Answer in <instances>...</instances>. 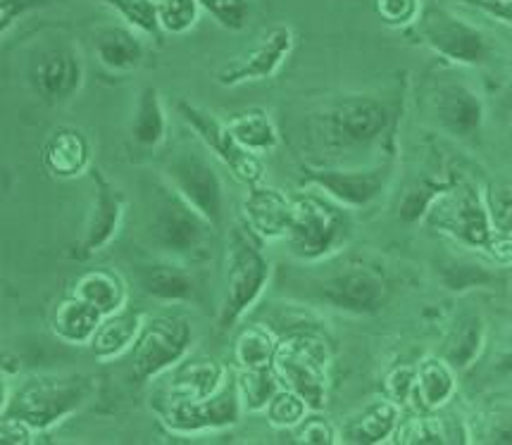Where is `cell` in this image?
Instances as JSON below:
<instances>
[{
  "label": "cell",
  "mask_w": 512,
  "mask_h": 445,
  "mask_svg": "<svg viewBox=\"0 0 512 445\" xmlns=\"http://www.w3.org/2000/svg\"><path fill=\"white\" fill-rule=\"evenodd\" d=\"M486 343V322L477 310H462L448 329L441 355L455 372L472 367Z\"/></svg>",
  "instance_id": "cell-28"
},
{
  "label": "cell",
  "mask_w": 512,
  "mask_h": 445,
  "mask_svg": "<svg viewBox=\"0 0 512 445\" xmlns=\"http://www.w3.org/2000/svg\"><path fill=\"white\" fill-rule=\"evenodd\" d=\"M241 212L243 224L258 241H282L291 224V196L260 181V184L246 186Z\"/></svg>",
  "instance_id": "cell-20"
},
{
  "label": "cell",
  "mask_w": 512,
  "mask_h": 445,
  "mask_svg": "<svg viewBox=\"0 0 512 445\" xmlns=\"http://www.w3.org/2000/svg\"><path fill=\"white\" fill-rule=\"evenodd\" d=\"M193 324L184 315H155L146 317L129 348V369L136 384H148L167 374L191 353Z\"/></svg>",
  "instance_id": "cell-12"
},
{
  "label": "cell",
  "mask_w": 512,
  "mask_h": 445,
  "mask_svg": "<svg viewBox=\"0 0 512 445\" xmlns=\"http://www.w3.org/2000/svg\"><path fill=\"white\" fill-rule=\"evenodd\" d=\"M72 296L86 300L91 307H96L103 317L115 315L129 303V284L115 269H86L81 277L74 281Z\"/></svg>",
  "instance_id": "cell-29"
},
{
  "label": "cell",
  "mask_w": 512,
  "mask_h": 445,
  "mask_svg": "<svg viewBox=\"0 0 512 445\" xmlns=\"http://www.w3.org/2000/svg\"><path fill=\"white\" fill-rule=\"evenodd\" d=\"M143 322H146V312L129 305L122 307L115 315L103 317L89 343L91 355L101 362H110L127 355L129 348L134 346L136 336H139Z\"/></svg>",
  "instance_id": "cell-25"
},
{
  "label": "cell",
  "mask_w": 512,
  "mask_h": 445,
  "mask_svg": "<svg viewBox=\"0 0 512 445\" xmlns=\"http://www.w3.org/2000/svg\"><path fill=\"white\" fill-rule=\"evenodd\" d=\"M393 441L403 445H441L453 443L455 436L446 419H441L434 412H417L412 417H401Z\"/></svg>",
  "instance_id": "cell-33"
},
{
  "label": "cell",
  "mask_w": 512,
  "mask_h": 445,
  "mask_svg": "<svg viewBox=\"0 0 512 445\" xmlns=\"http://www.w3.org/2000/svg\"><path fill=\"white\" fill-rule=\"evenodd\" d=\"M160 422L177 436H203L234 429L241 422L243 405L234 381L227 379L220 391L198 400H162Z\"/></svg>",
  "instance_id": "cell-16"
},
{
  "label": "cell",
  "mask_w": 512,
  "mask_h": 445,
  "mask_svg": "<svg viewBox=\"0 0 512 445\" xmlns=\"http://www.w3.org/2000/svg\"><path fill=\"white\" fill-rule=\"evenodd\" d=\"M55 3H67V0H0V41L15 29V24L22 17L39 12L43 8H51Z\"/></svg>",
  "instance_id": "cell-43"
},
{
  "label": "cell",
  "mask_w": 512,
  "mask_h": 445,
  "mask_svg": "<svg viewBox=\"0 0 512 445\" xmlns=\"http://www.w3.org/2000/svg\"><path fill=\"white\" fill-rule=\"evenodd\" d=\"M332 360L334 355L327 338L315 331L298 329L277 338L272 372L277 374L279 384L305 400L310 412H322L329 398Z\"/></svg>",
  "instance_id": "cell-7"
},
{
  "label": "cell",
  "mask_w": 512,
  "mask_h": 445,
  "mask_svg": "<svg viewBox=\"0 0 512 445\" xmlns=\"http://www.w3.org/2000/svg\"><path fill=\"white\" fill-rule=\"evenodd\" d=\"M136 284L143 296L162 305H198L205 291L198 265L167 258H155L139 265Z\"/></svg>",
  "instance_id": "cell-19"
},
{
  "label": "cell",
  "mask_w": 512,
  "mask_h": 445,
  "mask_svg": "<svg viewBox=\"0 0 512 445\" xmlns=\"http://www.w3.org/2000/svg\"><path fill=\"white\" fill-rule=\"evenodd\" d=\"M234 386L239 391L243 412H248V415H258V412L265 410L270 398L282 388L277 374L272 372V367L239 369L234 376Z\"/></svg>",
  "instance_id": "cell-34"
},
{
  "label": "cell",
  "mask_w": 512,
  "mask_h": 445,
  "mask_svg": "<svg viewBox=\"0 0 512 445\" xmlns=\"http://www.w3.org/2000/svg\"><path fill=\"white\" fill-rule=\"evenodd\" d=\"M98 3L115 10L122 17V22L134 31H139L143 39L162 41L155 0H98Z\"/></svg>",
  "instance_id": "cell-35"
},
{
  "label": "cell",
  "mask_w": 512,
  "mask_h": 445,
  "mask_svg": "<svg viewBox=\"0 0 512 445\" xmlns=\"http://www.w3.org/2000/svg\"><path fill=\"white\" fill-rule=\"evenodd\" d=\"M424 8L422 0H374V10L393 29H410Z\"/></svg>",
  "instance_id": "cell-42"
},
{
  "label": "cell",
  "mask_w": 512,
  "mask_h": 445,
  "mask_svg": "<svg viewBox=\"0 0 512 445\" xmlns=\"http://www.w3.org/2000/svg\"><path fill=\"white\" fill-rule=\"evenodd\" d=\"M415 376V365L393 367L384 379V398H389L391 403H396L401 410L415 403Z\"/></svg>",
  "instance_id": "cell-41"
},
{
  "label": "cell",
  "mask_w": 512,
  "mask_h": 445,
  "mask_svg": "<svg viewBox=\"0 0 512 445\" xmlns=\"http://www.w3.org/2000/svg\"><path fill=\"white\" fill-rule=\"evenodd\" d=\"M393 112L372 93H348L332 100L315 119V139L332 155L370 150L389 134Z\"/></svg>",
  "instance_id": "cell-6"
},
{
  "label": "cell",
  "mask_w": 512,
  "mask_h": 445,
  "mask_svg": "<svg viewBox=\"0 0 512 445\" xmlns=\"http://www.w3.org/2000/svg\"><path fill=\"white\" fill-rule=\"evenodd\" d=\"M308 298L346 315H377L389 300V281L377 267L346 262L308 279Z\"/></svg>",
  "instance_id": "cell-11"
},
{
  "label": "cell",
  "mask_w": 512,
  "mask_h": 445,
  "mask_svg": "<svg viewBox=\"0 0 512 445\" xmlns=\"http://www.w3.org/2000/svg\"><path fill=\"white\" fill-rule=\"evenodd\" d=\"M34 431L20 419L0 415V445H29L34 443Z\"/></svg>",
  "instance_id": "cell-44"
},
{
  "label": "cell",
  "mask_w": 512,
  "mask_h": 445,
  "mask_svg": "<svg viewBox=\"0 0 512 445\" xmlns=\"http://www.w3.org/2000/svg\"><path fill=\"white\" fill-rule=\"evenodd\" d=\"M167 379L165 400H198L208 398L227 384L229 369L212 357H189L172 367Z\"/></svg>",
  "instance_id": "cell-23"
},
{
  "label": "cell",
  "mask_w": 512,
  "mask_h": 445,
  "mask_svg": "<svg viewBox=\"0 0 512 445\" xmlns=\"http://www.w3.org/2000/svg\"><path fill=\"white\" fill-rule=\"evenodd\" d=\"M410 29H415L420 43L432 50L436 58L451 67L482 70L496 60V41L491 34H486L477 22L465 20L441 5L422 8Z\"/></svg>",
  "instance_id": "cell-8"
},
{
  "label": "cell",
  "mask_w": 512,
  "mask_h": 445,
  "mask_svg": "<svg viewBox=\"0 0 512 445\" xmlns=\"http://www.w3.org/2000/svg\"><path fill=\"white\" fill-rule=\"evenodd\" d=\"M131 143L143 153H155L170 139V117L158 86H143L129 124Z\"/></svg>",
  "instance_id": "cell-24"
},
{
  "label": "cell",
  "mask_w": 512,
  "mask_h": 445,
  "mask_svg": "<svg viewBox=\"0 0 512 445\" xmlns=\"http://www.w3.org/2000/svg\"><path fill=\"white\" fill-rule=\"evenodd\" d=\"M293 46H296V34L286 24H277L260 36L246 53L236 55L227 65L217 72V84L236 89L243 84H260L270 81L279 74V70L291 58Z\"/></svg>",
  "instance_id": "cell-17"
},
{
  "label": "cell",
  "mask_w": 512,
  "mask_h": 445,
  "mask_svg": "<svg viewBox=\"0 0 512 445\" xmlns=\"http://www.w3.org/2000/svg\"><path fill=\"white\" fill-rule=\"evenodd\" d=\"M424 224L451 236L460 246L482 250L493 260L510 267L512 236L498 234L486 212L482 188L470 181H451L424 212Z\"/></svg>",
  "instance_id": "cell-1"
},
{
  "label": "cell",
  "mask_w": 512,
  "mask_h": 445,
  "mask_svg": "<svg viewBox=\"0 0 512 445\" xmlns=\"http://www.w3.org/2000/svg\"><path fill=\"white\" fill-rule=\"evenodd\" d=\"M265 417L267 424L274 426V429H282V431H291L293 426L301 424V419L308 415V405L305 400L293 393L291 388H279L277 393L270 398V403L265 405Z\"/></svg>",
  "instance_id": "cell-37"
},
{
  "label": "cell",
  "mask_w": 512,
  "mask_h": 445,
  "mask_svg": "<svg viewBox=\"0 0 512 445\" xmlns=\"http://www.w3.org/2000/svg\"><path fill=\"white\" fill-rule=\"evenodd\" d=\"M401 417L403 410L396 403H391L389 398L374 400L343 426L339 431V443L379 445L391 441Z\"/></svg>",
  "instance_id": "cell-26"
},
{
  "label": "cell",
  "mask_w": 512,
  "mask_h": 445,
  "mask_svg": "<svg viewBox=\"0 0 512 445\" xmlns=\"http://www.w3.org/2000/svg\"><path fill=\"white\" fill-rule=\"evenodd\" d=\"M274 348H277V334L267 324L253 322L239 329L231 346L236 369H267L272 367Z\"/></svg>",
  "instance_id": "cell-32"
},
{
  "label": "cell",
  "mask_w": 512,
  "mask_h": 445,
  "mask_svg": "<svg viewBox=\"0 0 512 445\" xmlns=\"http://www.w3.org/2000/svg\"><path fill=\"white\" fill-rule=\"evenodd\" d=\"M174 108H177V115L184 119L186 127L191 129V134L196 136V141L208 150L212 158L220 160L236 181H241L243 186H253L265 179L262 160L236 143L224 119L217 117L215 112L201 108V105L191 103V100H177Z\"/></svg>",
  "instance_id": "cell-15"
},
{
  "label": "cell",
  "mask_w": 512,
  "mask_h": 445,
  "mask_svg": "<svg viewBox=\"0 0 512 445\" xmlns=\"http://www.w3.org/2000/svg\"><path fill=\"white\" fill-rule=\"evenodd\" d=\"M162 36H184L196 29L203 10L198 0H155Z\"/></svg>",
  "instance_id": "cell-36"
},
{
  "label": "cell",
  "mask_w": 512,
  "mask_h": 445,
  "mask_svg": "<svg viewBox=\"0 0 512 445\" xmlns=\"http://www.w3.org/2000/svg\"><path fill=\"white\" fill-rule=\"evenodd\" d=\"M165 184L217 231L229 224V196L222 174L212 165L210 153L201 143L181 146L162 167Z\"/></svg>",
  "instance_id": "cell-9"
},
{
  "label": "cell",
  "mask_w": 512,
  "mask_h": 445,
  "mask_svg": "<svg viewBox=\"0 0 512 445\" xmlns=\"http://www.w3.org/2000/svg\"><path fill=\"white\" fill-rule=\"evenodd\" d=\"M291 224L282 241L293 260L320 265L332 260L353 236L351 212L322 196L320 191H301L291 196Z\"/></svg>",
  "instance_id": "cell-2"
},
{
  "label": "cell",
  "mask_w": 512,
  "mask_h": 445,
  "mask_svg": "<svg viewBox=\"0 0 512 445\" xmlns=\"http://www.w3.org/2000/svg\"><path fill=\"white\" fill-rule=\"evenodd\" d=\"M270 279L272 262L262 250V241L246 229V224H234L229 229L227 248H224V281L217 329H234L260 303Z\"/></svg>",
  "instance_id": "cell-3"
},
{
  "label": "cell",
  "mask_w": 512,
  "mask_h": 445,
  "mask_svg": "<svg viewBox=\"0 0 512 445\" xmlns=\"http://www.w3.org/2000/svg\"><path fill=\"white\" fill-rule=\"evenodd\" d=\"M393 174H396V160L393 158L358 167L324 165L303 169V177L310 186H315L322 196L332 198L348 212L367 210L377 205L389 191Z\"/></svg>",
  "instance_id": "cell-14"
},
{
  "label": "cell",
  "mask_w": 512,
  "mask_h": 445,
  "mask_svg": "<svg viewBox=\"0 0 512 445\" xmlns=\"http://www.w3.org/2000/svg\"><path fill=\"white\" fill-rule=\"evenodd\" d=\"M217 234L220 231L205 222L170 186L165 184L155 191L146 217V236L158 258L201 265L212 255Z\"/></svg>",
  "instance_id": "cell-5"
},
{
  "label": "cell",
  "mask_w": 512,
  "mask_h": 445,
  "mask_svg": "<svg viewBox=\"0 0 512 445\" xmlns=\"http://www.w3.org/2000/svg\"><path fill=\"white\" fill-rule=\"evenodd\" d=\"M415 376V405L422 412H439L458 393V372L439 355L424 357Z\"/></svg>",
  "instance_id": "cell-30"
},
{
  "label": "cell",
  "mask_w": 512,
  "mask_h": 445,
  "mask_svg": "<svg viewBox=\"0 0 512 445\" xmlns=\"http://www.w3.org/2000/svg\"><path fill=\"white\" fill-rule=\"evenodd\" d=\"M8 400H10V388L3 379H0V415H5V410H8Z\"/></svg>",
  "instance_id": "cell-45"
},
{
  "label": "cell",
  "mask_w": 512,
  "mask_h": 445,
  "mask_svg": "<svg viewBox=\"0 0 512 445\" xmlns=\"http://www.w3.org/2000/svg\"><path fill=\"white\" fill-rule=\"evenodd\" d=\"M89 177L96 193H93V205L89 219H86L84 234H81L77 248H74V258L77 260H91L112 246V241L120 236L124 227L129 205L127 193L112 184L101 169L91 165Z\"/></svg>",
  "instance_id": "cell-18"
},
{
  "label": "cell",
  "mask_w": 512,
  "mask_h": 445,
  "mask_svg": "<svg viewBox=\"0 0 512 445\" xmlns=\"http://www.w3.org/2000/svg\"><path fill=\"white\" fill-rule=\"evenodd\" d=\"M293 438L296 443H310V445H334L339 443V429L322 417V412H308L301 419V424L293 426Z\"/></svg>",
  "instance_id": "cell-40"
},
{
  "label": "cell",
  "mask_w": 512,
  "mask_h": 445,
  "mask_svg": "<svg viewBox=\"0 0 512 445\" xmlns=\"http://www.w3.org/2000/svg\"><path fill=\"white\" fill-rule=\"evenodd\" d=\"M203 12L227 31H243L251 24L253 3L251 0H198Z\"/></svg>",
  "instance_id": "cell-38"
},
{
  "label": "cell",
  "mask_w": 512,
  "mask_h": 445,
  "mask_svg": "<svg viewBox=\"0 0 512 445\" xmlns=\"http://www.w3.org/2000/svg\"><path fill=\"white\" fill-rule=\"evenodd\" d=\"M41 162L53 179H79L93 165L91 141L77 127H58L41 148Z\"/></svg>",
  "instance_id": "cell-22"
},
{
  "label": "cell",
  "mask_w": 512,
  "mask_h": 445,
  "mask_svg": "<svg viewBox=\"0 0 512 445\" xmlns=\"http://www.w3.org/2000/svg\"><path fill=\"white\" fill-rule=\"evenodd\" d=\"M486 212L498 234L512 236V193L508 184H489L482 191Z\"/></svg>",
  "instance_id": "cell-39"
},
{
  "label": "cell",
  "mask_w": 512,
  "mask_h": 445,
  "mask_svg": "<svg viewBox=\"0 0 512 445\" xmlns=\"http://www.w3.org/2000/svg\"><path fill=\"white\" fill-rule=\"evenodd\" d=\"M27 81L41 103L60 108L77 98L86 81V65L72 36L53 34L39 41L27 62Z\"/></svg>",
  "instance_id": "cell-10"
},
{
  "label": "cell",
  "mask_w": 512,
  "mask_h": 445,
  "mask_svg": "<svg viewBox=\"0 0 512 445\" xmlns=\"http://www.w3.org/2000/svg\"><path fill=\"white\" fill-rule=\"evenodd\" d=\"M424 108L434 127L455 141H472L484 131L486 100L465 77L441 72L424 86Z\"/></svg>",
  "instance_id": "cell-13"
},
{
  "label": "cell",
  "mask_w": 512,
  "mask_h": 445,
  "mask_svg": "<svg viewBox=\"0 0 512 445\" xmlns=\"http://www.w3.org/2000/svg\"><path fill=\"white\" fill-rule=\"evenodd\" d=\"M96 393V379L91 374H41L24 379L15 391H10L5 415L20 419L34 434H46L77 415L91 403Z\"/></svg>",
  "instance_id": "cell-4"
},
{
  "label": "cell",
  "mask_w": 512,
  "mask_h": 445,
  "mask_svg": "<svg viewBox=\"0 0 512 445\" xmlns=\"http://www.w3.org/2000/svg\"><path fill=\"white\" fill-rule=\"evenodd\" d=\"M103 315L77 296L62 298L48 317V329L65 346H89Z\"/></svg>",
  "instance_id": "cell-27"
},
{
  "label": "cell",
  "mask_w": 512,
  "mask_h": 445,
  "mask_svg": "<svg viewBox=\"0 0 512 445\" xmlns=\"http://www.w3.org/2000/svg\"><path fill=\"white\" fill-rule=\"evenodd\" d=\"M224 122H227L236 143L243 150H248V153L258 155V158L282 146V134H279L277 124H274V119L267 110H241L234 112L229 119H224Z\"/></svg>",
  "instance_id": "cell-31"
},
{
  "label": "cell",
  "mask_w": 512,
  "mask_h": 445,
  "mask_svg": "<svg viewBox=\"0 0 512 445\" xmlns=\"http://www.w3.org/2000/svg\"><path fill=\"white\" fill-rule=\"evenodd\" d=\"M91 48L98 65L105 72L124 74L139 72L148 60V46L139 31L127 24H101L91 31Z\"/></svg>",
  "instance_id": "cell-21"
}]
</instances>
